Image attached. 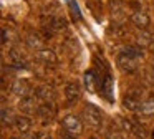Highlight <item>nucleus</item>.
<instances>
[{
  "instance_id": "obj_1",
  "label": "nucleus",
  "mask_w": 154,
  "mask_h": 139,
  "mask_svg": "<svg viewBox=\"0 0 154 139\" xmlns=\"http://www.w3.org/2000/svg\"><path fill=\"white\" fill-rule=\"evenodd\" d=\"M83 119L85 124L91 129H100L103 124V113L94 104H86L83 109Z\"/></svg>"
},
{
  "instance_id": "obj_2",
  "label": "nucleus",
  "mask_w": 154,
  "mask_h": 139,
  "mask_svg": "<svg viewBox=\"0 0 154 139\" xmlns=\"http://www.w3.org/2000/svg\"><path fill=\"white\" fill-rule=\"evenodd\" d=\"M61 124H63L65 131L71 132V134H75V136L83 132V121H81L76 114H66L63 118V121H61Z\"/></svg>"
},
{
  "instance_id": "obj_3",
  "label": "nucleus",
  "mask_w": 154,
  "mask_h": 139,
  "mask_svg": "<svg viewBox=\"0 0 154 139\" xmlns=\"http://www.w3.org/2000/svg\"><path fill=\"white\" fill-rule=\"evenodd\" d=\"M116 63H118V68L124 73H134L137 70V58H134V56L128 55L124 51L118 55Z\"/></svg>"
},
{
  "instance_id": "obj_4",
  "label": "nucleus",
  "mask_w": 154,
  "mask_h": 139,
  "mask_svg": "<svg viewBox=\"0 0 154 139\" xmlns=\"http://www.w3.org/2000/svg\"><path fill=\"white\" fill-rule=\"evenodd\" d=\"M131 22H133V25L137 26L139 30H146L151 23V18L146 12H141L139 10V12H134L133 15H131Z\"/></svg>"
},
{
  "instance_id": "obj_5",
  "label": "nucleus",
  "mask_w": 154,
  "mask_h": 139,
  "mask_svg": "<svg viewBox=\"0 0 154 139\" xmlns=\"http://www.w3.org/2000/svg\"><path fill=\"white\" fill-rule=\"evenodd\" d=\"M37 58L40 60L42 63H45V65H57V61H58L57 53L50 48H40L37 53Z\"/></svg>"
},
{
  "instance_id": "obj_6",
  "label": "nucleus",
  "mask_w": 154,
  "mask_h": 139,
  "mask_svg": "<svg viewBox=\"0 0 154 139\" xmlns=\"http://www.w3.org/2000/svg\"><path fill=\"white\" fill-rule=\"evenodd\" d=\"M12 91L17 96L23 98V96H27L28 93H30V83H28L27 79H15L14 85H12Z\"/></svg>"
},
{
  "instance_id": "obj_7",
  "label": "nucleus",
  "mask_w": 154,
  "mask_h": 139,
  "mask_svg": "<svg viewBox=\"0 0 154 139\" xmlns=\"http://www.w3.org/2000/svg\"><path fill=\"white\" fill-rule=\"evenodd\" d=\"M65 96H66L68 101L76 103L78 99L81 98V88H80V85H76V83H70V85H66V88H65Z\"/></svg>"
},
{
  "instance_id": "obj_8",
  "label": "nucleus",
  "mask_w": 154,
  "mask_h": 139,
  "mask_svg": "<svg viewBox=\"0 0 154 139\" xmlns=\"http://www.w3.org/2000/svg\"><path fill=\"white\" fill-rule=\"evenodd\" d=\"M20 109H22L23 114H32V113L38 111L35 98H32V96H23V99L20 101Z\"/></svg>"
},
{
  "instance_id": "obj_9",
  "label": "nucleus",
  "mask_w": 154,
  "mask_h": 139,
  "mask_svg": "<svg viewBox=\"0 0 154 139\" xmlns=\"http://www.w3.org/2000/svg\"><path fill=\"white\" fill-rule=\"evenodd\" d=\"M137 113H139V116H143V118H151V116H154V98H149V99L141 103Z\"/></svg>"
},
{
  "instance_id": "obj_10",
  "label": "nucleus",
  "mask_w": 154,
  "mask_h": 139,
  "mask_svg": "<svg viewBox=\"0 0 154 139\" xmlns=\"http://www.w3.org/2000/svg\"><path fill=\"white\" fill-rule=\"evenodd\" d=\"M15 128H17V131L20 132V134H27L28 131H30L32 128V119L27 118V116H18L17 119H15Z\"/></svg>"
},
{
  "instance_id": "obj_11",
  "label": "nucleus",
  "mask_w": 154,
  "mask_h": 139,
  "mask_svg": "<svg viewBox=\"0 0 154 139\" xmlns=\"http://www.w3.org/2000/svg\"><path fill=\"white\" fill-rule=\"evenodd\" d=\"M37 113L42 116V118H45V119H51L53 114H55V108H53V104H51V101H45L43 104L38 106Z\"/></svg>"
},
{
  "instance_id": "obj_12",
  "label": "nucleus",
  "mask_w": 154,
  "mask_h": 139,
  "mask_svg": "<svg viewBox=\"0 0 154 139\" xmlns=\"http://www.w3.org/2000/svg\"><path fill=\"white\" fill-rule=\"evenodd\" d=\"M37 98L43 99V101H53V98H55L53 88H50V86H40L37 89Z\"/></svg>"
},
{
  "instance_id": "obj_13",
  "label": "nucleus",
  "mask_w": 154,
  "mask_h": 139,
  "mask_svg": "<svg viewBox=\"0 0 154 139\" xmlns=\"http://www.w3.org/2000/svg\"><path fill=\"white\" fill-rule=\"evenodd\" d=\"M123 106L126 109H129V111H137L139 106H141V101H139V98H136V96L128 94L126 98H124V101H123Z\"/></svg>"
},
{
  "instance_id": "obj_14",
  "label": "nucleus",
  "mask_w": 154,
  "mask_h": 139,
  "mask_svg": "<svg viewBox=\"0 0 154 139\" xmlns=\"http://www.w3.org/2000/svg\"><path fill=\"white\" fill-rule=\"evenodd\" d=\"M2 126H4V128H10L12 124H15V119L17 118H14V114H12V111L10 109H2Z\"/></svg>"
},
{
  "instance_id": "obj_15",
  "label": "nucleus",
  "mask_w": 154,
  "mask_h": 139,
  "mask_svg": "<svg viewBox=\"0 0 154 139\" xmlns=\"http://www.w3.org/2000/svg\"><path fill=\"white\" fill-rule=\"evenodd\" d=\"M101 88H103L101 91L104 93V96H106V98L111 101V99H113V98H111V89H113V78H111L109 75L104 76V81L101 83Z\"/></svg>"
},
{
  "instance_id": "obj_16",
  "label": "nucleus",
  "mask_w": 154,
  "mask_h": 139,
  "mask_svg": "<svg viewBox=\"0 0 154 139\" xmlns=\"http://www.w3.org/2000/svg\"><path fill=\"white\" fill-rule=\"evenodd\" d=\"M27 45L30 46V48H38L40 50L42 46H43V40H42L37 33H30V35L27 36Z\"/></svg>"
},
{
  "instance_id": "obj_17",
  "label": "nucleus",
  "mask_w": 154,
  "mask_h": 139,
  "mask_svg": "<svg viewBox=\"0 0 154 139\" xmlns=\"http://www.w3.org/2000/svg\"><path fill=\"white\" fill-rule=\"evenodd\" d=\"M94 85H96V75L93 71H86L85 73V86L90 91H94Z\"/></svg>"
},
{
  "instance_id": "obj_18",
  "label": "nucleus",
  "mask_w": 154,
  "mask_h": 139,
  "mask_svg": "<svg viewBox=\"0 0 154 139\" xmlns=\"http://www.w3.org/2000/svg\"><path fill=\"white\" fill-rule=\"evenodd\" d=\"M10 58H12V61H15V63H22L25 60V55L18 48H12L10 50Z\"/></svg>"
},
{
  "instance_id": "obj_19",
  "label": "nucleus",
  "mask_w": 154,
  "mask_h": 139,
  "mask_svg": "<svg viewBox=\"0 0 154 139\" xmlns=\"http://www.w3.org/2000/svg\"><path fill=\"white\" fill-rule=\"evenodd\" d=\"M123 51L128 53V55H131V56H134V58H139V56H143V51H141L139 48H136V46H126Z\"/></svg>"
},
{
  "instance_id": "obj_20",
  "label": "nucleus",
  "mask_w": 154,
  "mask_h": 139,
  "mask_svg": "<svg viewBox=\"0 0 154 139\" xmlns=\"http://www.w3.org/2000/svg\"><path fill=\"white\" fill-rule=\"evenodd\" d=\"M70 7H71V12H73V15H76V18H81V13H80V8H78L76 2L70 0Z\"/></svg>"
},
{
  "instance_id": "obj_21",
  "label": "nucleus",
  "mask_w": 154,
  "mask_h": 139,
  "mask_svg": "<svg viewBox=\"0 0 154 139\" xmlns=\"http://www.w3.org/2000/svg\"><path fill=\"white\" fill-rule=\"evenodd\" d=\"M33 139H53V137H51L48 132H43V131H42V132H35Z\"/></svg>"
},
{
  "instance_id": "obj_22",
  "label": "nucleus",
  "mask_w": 154,
  "mask_h": 139,
  "mask_svg": "<svg viewBox=\"0 0 154 139\" xmlns=\"http://www.w3.org/2000/svg\"><path fill=\"white\" fill-rule=\"evenodd\" d=\"M61 139H76V136L71 134V132H68V131H65L63 134H61Z\"/></svg>"
}]
</instances>
